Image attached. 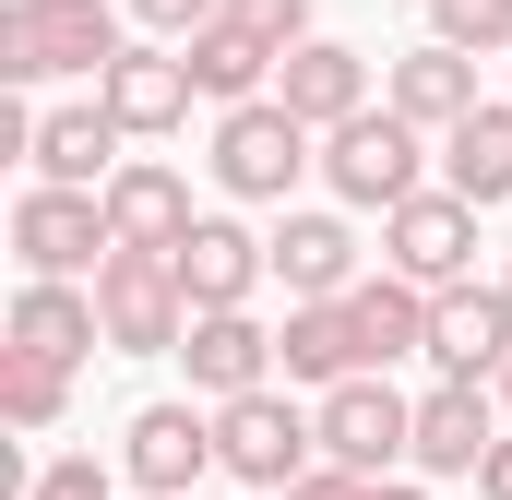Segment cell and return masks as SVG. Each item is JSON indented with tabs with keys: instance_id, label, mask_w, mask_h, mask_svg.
I'll return each instance as SVG.
<instances>
[{
	"instance_id": "17",
	"label": "cell",
	"mask_w": 512,
	"mask_h": 500,
	"mask_svg": "<svg viewBox=\"0 0 512 500\" xmlns=\"http://www.w3.org/2000/svg\"><path fill=\"white\" fill-rule=\"evenodd\" d=\"M274 108L298 131H346L370 120V48H346V36H310V48H286V72H274Z\"/></svg>"
},
{
	"instance_id": "14",
	"label": "cell",
	"mask_w": 512,
	"mask_h": 500,
	"mask_svg": "<svg viewBox=\"0 0 512 500\" xmlns=\"http://www.w3.org/2000/svg\"><path fill=\"white\" fill-rule=\"evenodd\" d=\"M179 370L203 405H239V393H274V322L262 310H191L179 334Z\"/></svg>"
},
{
	"instance_id": "9",
	"label": "cell",
	"mask_w": 512,
	"mask_h": 500,
	"mask_svg": "<svg viewBox=\"0 0 512 500\" xmlns=\"http://www.w3.org/2000/svg\"><path fill=\"white\" fill-rule=\"evenodd\" d=\"M382 274H405L417 298L477 286V203L465 191H417L405 215H382Z\"/></svg>"
},
{
	"instance_id": "7",
	"label": "cell",
	"mask_w": 512,
	"mask_h": 500,
	"mask_svg": "<svg viewBox=\"0 0 512 500\" xmlns=\"http://www.w3.org/2000/svg\"><path fill=\"white\" fill-rule=\"evenodd\" d=\"M274 286H286V310L358 298V286H370L358 215H346V203H286V215H274Z\"/></svg>"
},
{
	"instance_id": "30",
	"label": "cell",
	"mask_w": 512,
	"mask_h": 500,
	"mask_svg": "<svg viewBox=\"0 0 512 500\" xmlns=\"http://www.w3.org/2000/svg\"><path fill=\"white\" fill-rule=\"evenodd\" d=\"M286 500H370V477H346V465H310Z\"/></svg>"
},
{
	"instance_id": "8",
	"label": "cell",
	"mask_w": 512,
	"mask_h": 500,
	"mask_svg": "<svg viewBox=\"0 0 512 500\" xmlns=\"http://www.w3.org/2000/svg\"><path fill=\"white\" fill-rule=\"evenodd\" d=\"M96 322H108V358H179L191 298H179L167 250H108V274H96Z\"/></svg>"
},
{
	"instance_id": "25",
	"label": "cell",
	"mask_w": 512,
	"mask_h": 500,
	"mask_svg": "<svg viewBox=\"0 0 512 500\" xmlns=\"http://www.w3.org/2000/svg\"><path fill=\"white\" fill-rule=\"evenodd\" d=\"M0 417H12V429H60V417H72V370L0 346Z\"/></svg>"
},
{
	"instance_id": "11",
	"label": "cell",
	"mask_w": 512,
	"mask_h": 500,
	"mask_svg": "<svg viewBox=\"0 0 512 500\" xmlns=\"http://www.w3.org/2000/svg\"><path fill=\"white\" fill-rule=\"evenodd\" d=\"M96 108H108L131 143H167V131H191L203 84H191V60H179L167 36H131L120 60H108V84H96Z\"/></svg>"
},
{
	"instance_id": "13",
	"label": "cell",
	"mask_w": 512,
	"mask_h": 500,
	"mask_svg": "<svg viewBox=\"0 0 512 500\" xmlns=\"http://www.w3.org/2000/svg\"><path fill=\"white\" fill-rule=\"evenodd\" d=\"M382 108H393L405 131H429V143H441V131H465V120H477L489 96H477V60H465V48L417 36V48H393V60H382Z\"/></svg>"
},
{
	"instance_id": "33",
	"label": "cell",
	"mask_w": 512,
	"mask_h": 500,
	"mask_svg": "<svg viewBox=\"0 0 512 500\" xmlns=\"http://www.w3.org/2000/svg\"><path fill=\"white\" fill-rule=\"evenodd\" d=\"M489 393H501V417H512V370H501V381H489Z\"/></svg>"
},
{
	"instance_id": "24",
	"label": "cell",
	"mask_w": 512,
	"mask_h": 500,
	"mask_svg": "<svg viewBox=\"0 0 512 500\" xmlns=\"http://www.w3.org/2000/svg\"><path fill=\"white\" fill-rule=\"evenodd\" d=\"M346 322H358V346H370L382 381H393V358H429V298H417L405 274H370V286L346 298Z\"/></svg>"
},
{
	"instance_id": "35",
	"label": "cell",
	"mask_w": 512,
	"mask_h": 500,
	"mask_svg": "<svg viewBox=\"0 0 512 500\" xmlns=\"http://www.w3.org/2000/svg\"><path fill=\"white\" fill-rule=\"evenodd\" d=\"M131 500H155V489H131Z\"/></svg>"
},
{
	"instance_id": "18",
	"label": "cell",
	"mask_w": 512,
	"mask_h": 500,
	"mask_svg": "<svg viewBox=\"0 0 512 500\" xmlns=\"http://www.w3.org/2000/svg\"><path fill=\"white\" fill-rule=\"evenodd\" d=\"M120 143H131V131L108 120L96 96H84V108H48V120H36V155H24V167H36L48 191H108V179L131 167Z\"/></svg>"
},
{
	"instance_id": "28",
	"label": "cell",
	"mask_w": 512,
	"mask_h": 500,
	"mask_svg": "<svg viewBox=\"0 0 512 500\" xmlns=\"http://www.w3.org/2000/svg\"><path fill=\"white\" fill-rule=\"evenodd\" d=\"M310 12H322V0H227V24H251L262 48H274V60H286V48H310V36H322V24H310Z\"/></svg>"
},
{
	"instance_id": "32",
	"label": "cell",
	"mask_w": 512,
	"mask_h": 500,
	"mask_svg": "<svg viewBox=\"0 0 512 500\" xmlns=\"http://www.w3.org/2000/svg\"><path fill=\"white\" fill-rule=\"evenodd\" d=\"M370 500H429V477H382V489H370Z\"/></svg>"
},
{
	"instance_id": "36",
	"label": "cell",
	"mask_w": 512,
	"mask_h": 500,
	"mask_svg": "<svg viewBox=\"0 0 512 500\" xmlns=\"http://www.w3.org/2000/svg\"><path fill=\"white\" fill-rule=\"evenodd\" d=\"M239 500H251V489H239Z\"/></svg>"
},
{
	"instance_id": "34",
	"label": "cell",
	"mask_w": 512,
	"mask_h": 500,
	"mask_svg": "<svg viewBox=\"0 0 512 500\" xmlns=\"http://www.w3.org/2000/svg\"><path fill=\"white\" fill-rule=\"evenodd\" d=\"M501 108H512V84H501Z\"/></svg>"
},
{
	"instance_id": "27",
	"label": "cell",
	"mask_w": 512,
	"mask_h": 500,
	"mask_svg": "<svg viewBox=\"0 0 512 500\" xmlns=\"http://www.w3.org/2000/svg\"><path fill=\"white\" fill-rule=\"evenodd\" d=\"M24 500H131V477L96 465V453H48V465L24 477Z\"/></svg>"
},
{
	"instance_id": "10",
	"label": "cell",
	"mask_w": 512,
	"mask_h": 500,
	"mask_svg": "<svg viewBox=\"0 0 512 500\" xmlns=\"http://www.w3.org/2000/svg\"><path fill=\"white\" fill-rule=\"evenodd\" d=\"M120 477L155 500H191L215 477V405H191V393H155V405H131L120 429Z\"/></svg>"
},
{
	"instance_id": "3",
	"label": "cell",
	"mask_w": 512,
	"mask_h": 500,
	"mask_svg": "<svg viewBox=\"0 0 512 500\" xmlns=\"http://www.w3.org/2000/svg\"><path fill=\"white\" fill-rule=\"evenodd\" d=\"M310 465H322V417H310L298 393H239V405H215V477H239L251 500H286Z\"/></svg>"
},
{
	"instance_id": "16",
	"label": "cell",
	"mask_w": 512,
	"mask_h": 500,
	"mask_svg": "<svg viewBox=\"0 0 512 500\" xmlns=\"http://www.w3.org/2000/svg\"><path fill=\"white\" fill-rule=\"evenodd\" d=\"M512 370V286L429 298V381H501Z\"/></svg>"
},
{
	"instance_id": "12",
	"label": "cell",
	"mask_w": 512,
	"mask_h": 500,
	"mask_svg": "<svg viewBox=\"0 0 512 500\" xmlns=\"http://www.w3.org/2000/svg\"><path fill=\"white\" fill-rule=\"evenodd\" d=\"M501 393H489V381H429V393H417V465H405V477H429V489H441V477H477V465H489V453H501Z\"/></svg>"
},
{
	"instance_id": "37",
	"label": "cell",
	"mask_w": 512,
	"mask_h": 500,
	"mask_svg": "<svg viewBox=\"0 0 512 500\" xmlns=\"http://www.w3.org/2000/svg\"><path fill=\"white\" fill-rule=\"evenodd\" d=\"M501 286H512V274H501Z\"/></svg>"
},
{
	"instance_id": "19",
	"label": "cell",
	"mask_w": 512,
	"mask_h": 500,
	"mask_svg": "<svg viewBox=\"0 0 512 500\" xmlns=\"http://www.w3.org/2000/svg\"><path fill=\"white\" fill-rule=\"evenodd\" d=\"M191 227H203V215H191V179H179L167 155H131L120 179H108V239L120 250H179Z\"/></svg>"
},
{
	"instance_id": "21",
	"label": "cell",
	"mask_w": 512,
	"mask_h": 500,
	"mask_svg": "<svg viewBox=\"0 0 512 500\" xmlns=\"http://www.w3.org/2000/svg\"><path fill=\"white\" fill-rule=\"evenodd\" d=\"M179 60H191V84H203V108H215V120H227V108H262V96H274V72H286L251 24H227V12H215Z\"/></svg>"
},
{
	"instance_id": "2",
	"label": "cell",
	"mask_w": 512,
	"mask_h": 500,
	"mask_svg": "<svg viewBox=\"0 0 512 500\" xmlns=\"http://www.w3.org/2000/svg\"><path fill=\"white\" fill-rule=\"evenodd\" d=\"M429 131H405L393 108H370V120H346V131H322V191L346 203V215H405L417 191H441L429 179Z\"/></svg>"
},
{
	"instance_id": "29",
	"label": "cell",
	"mask_w": 512,
	"mask_h": 500,
	"mask_svg": "<svg viewBox=\"0 0 512 500\" xmlns=\"http://www.w3.org/2000/svg\"><path fill=\"white\" fill-rule=\"evenodd\" d=\"M120 12L143 24V36H167V48H191V36H203V24H215L227 0H120Z\"/></svg>"
},
{
	"instance_id": "1",
	"label": "cell",
	"mask_w": 512,
	"mask_h": 500,
	"mask_svg": "<svg viewBox=\"0 0 512 500\" xmlns=\"http://www.w3.org/2000/svg\"><path fill=\"white\" fill-rule=\"evenodd\" d=\"M131 48L120 0H0V84H108V60Z\"/></svg>"
},
{
	"instance_id": "15",
	"label": "cell",
	"mask_w": 512,
	"mask_h": 500,
	"mask_svg": "<svg viewBox=\"0 0 512 500\" xmlns=\"http://www.w3.org/2000/svg\"><path fill=\"white\" fill-rule=\"evenodd\" d=\"M167 274H179V298H191V310H251L262 274H274V239H251L239 215H203L191 239L167 250Z\"/></svg>"
},
{
	"instance_id": "20",
	"label": "cell",
	"mask_w": 512,
	"mask_h": 500,
	"mask_svg": "<svg viewBox=\"0 0 512 500\" xmlns=\"http://www.w3.org/2000/svg\"><path fill=\"white\" fill-rule=\"evenodd\" d=\"M12 346H24V358H48V370H84V358H108L96 286H12Z\"/></svg>"
},
{
	"instance_id": "31",
	"label": "cell",
	"mask_w": 512,
	"mask_h": 500,
	"mask_svg": "<svg viewBox=\"0 0 512 500\" xmlns=\"http://www.w3.org/2000/svg\"><path fill=\"white\" fill-rule=\"evenodd\" d=\"M477 500H512V429H501V453L477 465Z\"/></svg>"
},
{
	"instance_id": "22",
	"label": "cell",
	"mask_w": 512,
	"mask_h": 500,
	"mask_svg": "<svg viewBox=\"0 0 512 500\" xmlns=\"http://www.w3.org/2000/svg\"><path fill=\"white\" fill-rule=\"evenodd\" d=\"M274 370H286V381H310V393H334V381H370V346H358L346 298H322V310H286V322H274Z\"/></svg>"
},
{
	"instance_id": "6",
	"label": "cell",
	"mask_w": 512,
	"mask_h": 500,
	"mask_svg": "<svg viewBox=\"0 0 512 500\" xmlns=\"http://www.w3.org/2000/svg\"><path fill=\"white\" fill-rule=\"evenodd\" d=\"M310 417H322V465H346V477H370V489L417 465V393H393L382 370H370V381H334Z\"/></svg>"
},
{
	"instance_id": "5",
	"label": "cell",
	"mask_w": 512,
	"mask_h": 500,
	"mask_svg": "<svg viewBox=\"0 0 512 500\" xmlns=\"http://www.w3.org/2000/svg\"><path fill=\"white\" fill-rule=\"evenodd\" d=\"M203 167H215V191H227V203H274V215H286V191L322 167V131H298L274 96H262V108H227V120H215Z\"/></svg>"
},
{
	"instance_id": "23",
	"label": "cell",
	"mask_w": 512,
	"mask_h": 500,
	"mask_svg": "<svg viewBox=\"0 0 512 500\" xmlns=\"http://www.w3.org/2000/svg\"><path fill=\"white\" fill-rule=\"evenodd\" d=\"M441 191H465L477 215L512 203V108H501V96H489L465 131H441Z\"/></svg>"
},
{
	"instance_id": "26",
	"label": "cell",
	"mask_w": 512,
	"mask_h": 500,
	"mask_svg": "<svg viewBox=\"0 0 512 500\" xmlns=\"http://www.w3.org/2000/svg\"><path fill=\"white\" fill-rule=\"evenodd\" d=\"M429 36L465 60H512V0H429Z\"/></svg>"
},
{
	"instance_id": "4",
	"label": "cell",
	"mask_w": 512,
	"mask_h": 500,
	"mask_svg": "<svg viewBox=\"0 0 512 500\" xmlns=\"http://www.w3.org/2000/svg\"><path fill=\"white\" fill-rule=\"evenodd\" d=\"M108 191H48V179H24V203H12V262H24V286H96L108 274Z\"/></svg>"
}]
</instances>
